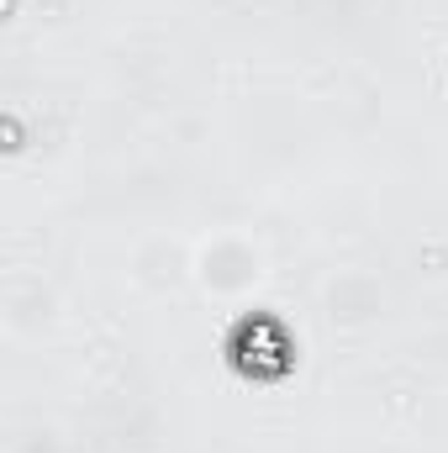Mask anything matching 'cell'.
<instances>
[{"label":"cell","instance_id":"1","mask_svg":"<svg viewBox=\"0 0 448 453\" xmlns=\"http://www.w3.org/2000/svg\"><path fill=\"white\" fill-rule=\"evenodd\" d=\"M227 364L243 380H285L296 369V342L274 317H243L227 333Z\"/></svg>","mask_w":448,"mask_h":453}]
</instances>
